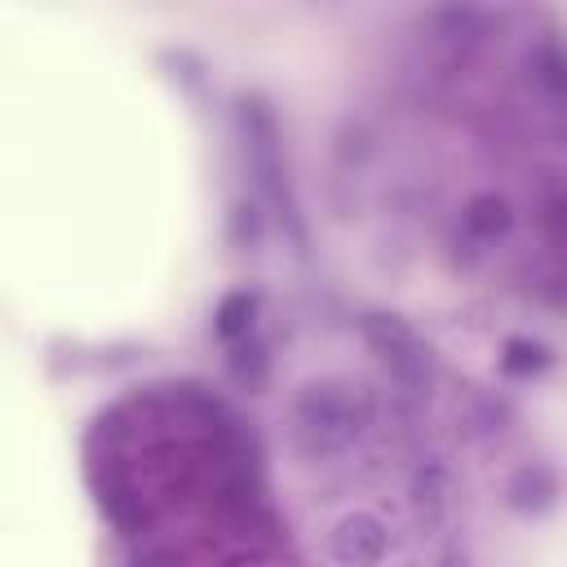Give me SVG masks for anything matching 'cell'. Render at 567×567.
Wrapping results in <instances>:
<instances>
[{
	"mask_svg": "<svg viewBox=\"0 0 567 567\" xmlns=\"http://www.w3.org/2000/svg\"><path fill=\"white\" fill-rule=\"evenodd\" d=\"M377 416V399L363 381L315 377L292 399V434L310 456H337L363 439Z\"/></svg>",
	"mask_w": 567,
	"mask_h": 567,
	"instance_id": "cell-1",
	"label": "cell"
},
{
	"mask_svg": "<svg viewBox=\"0 0 567 567\" xmlns=\"http://www.w3.org/2000/svg\"><path fill=\"white\" fill-rule=\"evenodd\" d=\"M235 124H239L244 155H248V173L257 177L261 199L270 204V213L279 217V226H284L288 239L297 244V252H306V221H301V204H297L292 182H288L284 142H279V120H275L270 102H266L261 93H239V97H235Z\"/></svg>",
	"mask_w": 567,
	"mask_h": 567,
	"instance_id": "cell-2",
	"label": "cell"
},
{
	"mask_svg": "<svg viewBox=\"0 0 567 567\" xmlns=\"http://www.w3.org/2000/svg\"><path fill=\"white\" fill-rule=\"evenodd\" d=\"M359 337L368 341V350L385 363V372L403 390H425V381H430V346L421 341V332L403 315L368 310L359 319Z\"/></svg>",
	"mask_w": 567,
	"mask_h": 567,
	"instance_id": "cell-3",
	"label": "cell"
},
{
	"mask_svg": "<svg viewBox=\"0 0 567 567\" xmlns=\"http://www.w3.org/2000/svg\"><path fill=\"white\" fill-rule=\"evenodd\" d=\"M385 545H390L385 523H381L377 514H368V509L341 514V518L332 523V532H328V554H332L341 567H377V563L385 558Z\"/></svg>",
	"mask_w": 567,
	"mask_h": 567,
	"instance_id": "cell-4",
	"label": "cell"
},
{
	"mask_svg": "<svg viewBox=\"0 0 567 567\" xmlns=\"http://www.w3.org/2000/svg\"><path fill=\"white\" fill-rule=\"evenodd\" d=\"M558 496H563V483H558V474H554L545 461L518 465V470L509 474V483H505V505H509L514 514H527V518L549 514V509L558 505Z\"/></svg>",
	"mask_w": 567,
	"mask_h": 567,
	"instance_id": "cell-5",
	"label": "cell"
},
{
	"mask_svg": "<svg viewBox=\"0 0 567 567\" xmlns=\"http://www.w3.org/2000/svg\"><path fill=\"white\" fill-rule=\"evenodd\" d=\"M257 315H261V292L257 288H235L213 306V332L226 346H235V341L257 332Z\"/></svg>",
	"mask_w": 567,
	"mask_h": 567,
	"instance_id": "cell-6",
	"label": "cell"
},
{
	"mask_svg": "<svg viewBox=\"0 0 567 567\" xmlns=\"http://www.w3.org/2000/svg\"><path fill=\"white\" fill-rule=\"evenodd\" d=\"M461 221H465V230H470L474 239L492 244V239H505V235L514 230V208H509L505 195H496V190H478V195L465 199Z\"/></svg>",
	"mask_w": 567,
	"mask_h": 567,
	"instance_id": "cell-7",
	"label": "cell"
},
{
	"mask_svg": "<svg viewBox=\"0 0 567 567\" xmlns=\"http://www.w3.org/2000/svg\"><path fill=\"white\" fill-rule=\"evenodd\" d=\"M549 363H554V350H549L540 337H523V332H514V337L501 341V372H505V377L527 381V377H540Z\"/></svg>",
	"mask_w": 567,
	"mask_h": 567,
	"instance_id": "cell-8",
	"label": "cell"
},
{
	"mask_svg": "<svg viewBox=\"0 0 567 567\" xmlns=\"http://www.w3.org/2000/svg\"><path fill=\"white\" fill-rule=\"evenodd\" d=\"M226 372L235 377V385H244L248 394H257L266 385V372H270V354L257 337H244L235 346H226Z\"/></svg>",
	"mask_w": 567,
	"mask_h": 567,
	"instance_id": "cell-9",
	"label": "cell"
},
{
	"mask_svg": "<svg viewBox=\"0 0 567 567\" xmlns=\"http://www.w3.org/2000/svg\"><path fill=\"white\" fill-rule=\"evenodd\" d=\"M532 75L549 97H567V44L563 40H540L532 49Z\"/></svg>",
	"mask_w": 567,
	"mask_h": 567,
	"instance_id": "cell-10",
	"label": "cell"
},
{
	"mask_svg": "<svg viewBox=\"0 0 567 567\" xmlns=\"http://www.w3.org/2000/svg\"><path fill=\"white\" fill-rule=\"evenodd\" d=\"M434 27L447 40H478L483 35V13L478 9H439L434 13Z\"/></svg>",
	"mask_w": 567,
	"mask_h": 567,
	"instance_id": "cell-11",
	"label": "cell"
},
{
	"mask_svg": "<svg viewBox=\"0 0 567 567\" xmlns=\"http://www.w3.org/2000/svg\"><path fill=\"white\" fill-rule=\"evenodd\" d=\"M549 301H554L558 310H567V279H558V284L549 288Z\"/></svg>",
	"mask_w": 567,
	"mask_h": 567,
	"instance_id": "cell-12",
	"label": "cell"
}]
</instances>
